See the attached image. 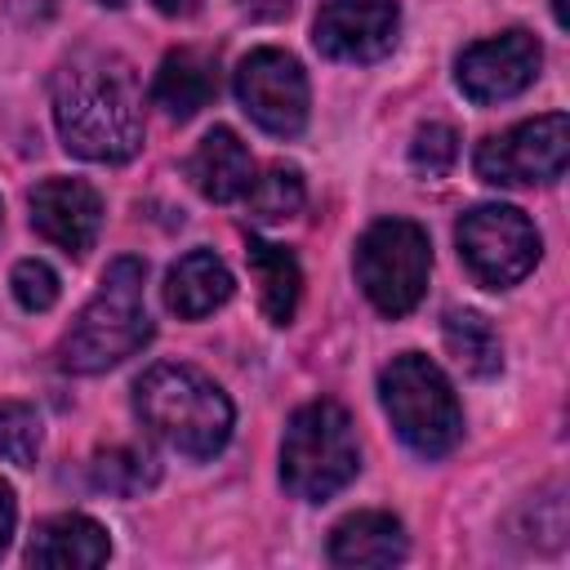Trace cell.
Masks as SVG:
<instances>
[{
  "instance_id": "obj_1",
  "label": "cell",
  "mask_w": 570,
  "mask_h": 570,
  "mask_svg": "<svg viewBox=\"0 0 570 570\" xmlns=\"http://www.w3.org/2000/svg\"><path fill=\"white\" fill-rule=\"evenodd\" d=\"M53 125L71 156L120 165L142 147V89L111 49H76L53 71Z\"/></svg>"
},
{
  "instance_id": "obj_2",
  "label": "cell",
  "mask_w": 570,
  "mask_h": 570,
  "mask_svg": "<svg viewBox=\"0 0 570 570\" xmlns=\"http://www.w3.org/2000/svg\"><path fill=\"white\" fill-rule=\"evenodd\" d=\"M134 410L151 428V436H160L183 459H214L236 423L227 392L196 365L174 361L142 370V379L134 383Z\"/></svg>"
},
{
  "instance_id": "obj_3",
  "label": "cell",
  "mask_w": 570,
  "mask_h": 570,
  "mask_svg": "<svg viewBox=\"0 0 570 570\" xmlns=\"http://www.w3.org/2000/svg\"><path fill=\"white\" fill-rule=\"evenodd\" d=\"M147 263L142 258H111L102 272L98 294L80 307L71 330L58 343V365L67 374H102L134 356L151 338V316H147Z\"/></svg>"
},
{
  "instance_id": "obj_4",
  "label": "cell",
  "mask_w": 570,
  "mask_h": 570,
  "mask_svg": "<svg viewBox=\"0 0 570 570\" xmlns=\"http://www.w3.org/2000/svg\"><path fill=\"white\" fill-rule=\"evenodd\" d=\"M361 472V445L338 401H307L281 436V481L303 503H325Z\"/></svg>"
},
{
  "instance_id": "obj_5",
  "label": "cell",
  "mask_w": 570,
  "mask_h": 570,
  "mask_svg": "<svg viewBox=\"0 0 570 570\" xmlns=\"http://www.w3.org/2000/svg\"><path fill=\"white\" fill-rule=\"evenodd\" d=\"M379 401H383L396 436L423 459L450 454L463 436L459 396H454L450 379L441 374V365L428 361L423 352H401L379 370Z\"/></svg>"
},
{
  "instance_id": "obj_6",
  "label": "cell",
  "mask_w": 570,
  "mask_h": 570,
  "mask_svg": "<svg viewBox=\"0 0 570 570\" xmlns=\"http://www.w3.org/2000/svg\"><path fill=\"white\" fill-rule=\"evenodd\" d=\"M432 272V240L410 218H379L356 240V281L383 316L419 307Z\"/></svg>"
},
{
  "instance_id": "obj_7",
  "label": "cell",
  "mask_w": 570,
  "mask_h": 570,
  "mask_svg": "<svg viewBox=\"0 0 570 570\" xmlns=\"http://www.w3.org/2000/svg\"><path fill=\"white\" fill-rule=\"evenodd\" d=\"M459 254L468 263V272L485 285V289H508L521 276L534 272L539 263V232L534 223L517 209V205H476L459 218L454 227Z\"/></svg>"
},
{
  "instance_id": "obj_8",
  "label": "cell",
  "mask_w": 570,
  "mask_h": 570,
  "mask_svg": "<svg viewBox=\"0 0 570 570\" xmlns=\"http://www.w3.org/2000/svg\"><path fill=\"white\" fill-rule=\"evenodd\" d=\"M566 160H570V120L566 111H548L485 138L472 156V169L490 187H530V183H557L566 174Z\"/></svg>"
},
{
  "instance_id": "obj_9",
  "label": "cell",
  "mask_w": 570,
  "mask_h": 570,
  "mask_svg": "<svg viewBox=\"0 0 570 570\" xmlns=\"http://www.w3.org/2000/svg\"><path fill=\"white\" fill-rule=\"evenodd\" d=\"M236 98L245 107V116L267 129L272 138H294L303 134L307 125V107H312V94H307V76H303V62L276 45H263V49H249L236 67Z\"/></svg>"
},
{
  "instance_id": "obj_10",
  "label": "cell",
  "mask_w": 570,
  "mask_h": 570,
  "mask_svg": "<svg viewBox=\"0 0 570 570\" xmlns=\"http://www.w3.org/2000/svg\"><path fill=\"white\" fill-rule=\"evenodd\" d=\"M401 31L396 0H325L312 22V45L334 62H379Z\"/></svg>"
},
{
  "instance_id": "obj_11",
  "label": "cell",
  "mask_w": 570,
  "mask_h": 570,
  "mask_svg": "<svg viewBox=\"0 0 570 570\" xmlns=\"http://www.w3.org/2000/svg\"><path fill=\"white\" fill-rule=\"evenodd\" d=\"M543 67V49L530 31L512 27L503 36H490V40H476L459 53V89L472 98V102H508L517 98L521 89L534 85Z\"/></svg>"
},
{
  "instance_id": "obj_12",
  "label": "cell",
  "mask_w": 570,
  "mask_h": 570,
  "mask_svg": "<svg viewBox=\"0 0 570 570\" xmlns=\"http://www.w3.org/2000/svg\"><path fill=\"white\" fill-rule=\"evenodd\" d=\"M31 227L71 258H85L102 232V196L85 178H45L27 196Z\"/></svg>"
},
{
  "instance_id": "obj_13",
  "label": "cell",
  "mask_w": 570,
  "mask_h": 570,
  "mask_svg": "<svg viewBox=\"0 0 570 570\" xmlns=\"http://www.w3.org/2000/svg\"><path fill=\"white\" fill-rule=\"evenodd\" d=\"M111 557L107 530L85 512L45 517L27 543V561L36 570H94Z\"/></svg>"
},
{
  "instance_id": "obj_14",
  "label": "cell",
  "mask_w": 570,
  "mask_h": 570,
  "mask_svg": "<svg viewBox=\"0 0 570 570\" xmlns=\"http://www.w3.org/2000/svg\"><path fill=\"white\" fill-rule=\"evenodd\" d=\"M187 178H191V187L205 200L227 205V200H240L249 191V183H254V156H249V147L227 125H214L196 142V151L187 160Z\"/></svg>"
},
{
  "instance_id": "obj_15",
  "label": "cell",
  "mask_w": 570,
  "mask_h": 570,
  "mask_svg": "<svg viewBox=\"0 0 570 570\" xmlns=\"http://www.w3.org/2000/svg\"><path fill=\"white\" fill-rule=\"evenodd\" d=\"M218 94V62L205 49H174L160 58L151 80V102L165 107L169 120H191L200 107H209Z\"/></svg>"
},
{
  "instance_id": "obj_16",
  "label": "cell",
  "mask_w": 570,
  "mask_h": 570,
  "mask_svg": "<svg viewBox=\"0 0 570 570\" xmlns=\"http://www.w3.org/2000/svg\"><path fill=\"white\" fill-rule=\"evenodd\" d=\"M405 552H410L405 525L379 508L352 512L330 530V561L334 566H396V561H405Z\"/></svg>"
},
{
  "instance_id": "obj_17",
  "label": "cell",
  "mask_w": 570,
  "mask_h": 570,
  "mask_svg": "<svg viewBox=\"0 0 570 570\" xmlns=\"http://www.w3.org/2000/svg\"><path fill=\"white\" fill-rule=\"evenodd\" d=\"M232 272L214 249H191L183 254L169 276H165V307L183 321H200L214 307H223L232 298Z\"/></svg>"
},
{
  "instance_id": "obj_18",
  "label": "cell",
  "mask_w": 570,
  "mask_h": 570,
  "mask_svg": "<svg viewBox=\"0 0 570 570\" xmlns=\"http://www.w3.org/2000/svg\"><path fill=\"white\" fill-rule=\"evenodd\" d=\"M245 258H249V272H254V281H258L263 316H267L272 325H289L294 312H298V298H303V267H298L294 249L249 236Z\"/></svg>"
},
{
  "instance_id": "obj_19",
  "label": "cell",
  "mask_w": 570,
  "mask_h": 570,
  "mask_svg": "<svg viewBox=\"0 0 570 570\" xmlns=\"http://www.w3.org/2000/svg\"><path fill=\"white\" fill-rule=\"evenodd\" d=\"M441 334H445V347L450 356L472 374V379H494L503 370V343L494 334V325L472 312V307H450L445 321H441Z\"/></svg>"
},
{
  "instance_id": "obj_20",
  "label": "cell",
  "mask_w": 570,
  "mask_h": 570,
  "mask_svg": "<svg viewBox=\"0 0 570 570\" xmlns=\"http://www.w3.org/2000/svg\"><path fill=\"white\" fill-rule=\"evenodd\" d=\"M89 476H94V490L134 499V494H142L147 485H156L160 468H156V459H151L147 450H138V445H111V450H98V454H94Z\"/></svg>"
},
{
  "instance_id": "obj_21",
  "label": "cell",
  "mask_w": 570,
  "mask_h": 570,
  "mask_svg": "<svg viewBox=\"0 0 570 570\" xmlns=\"http://www.w3.org/2000/svg\"><path fill=\"white\" fill-rule=\"evenodd\" d=\"M303 200H307V187H303V174L294 165H272V169L254 174V183L245 191V209L258 223L294 218L303 209Z\"/></svg>"
},
{
  "instance_id": "obj_22",
  "label": "cell",
  "mask_w": 570,
  "mask_h": 570,
  "mask_svg": "<svg viewBox=\"0 0 570 570\" xmlns=\"http://www.w3.org/2000/svg\"><path fill=\"white\" fill-rule=\"evenodd\" d=\"M0 459L13 468H36L40 459V414L27 401H0Z\"/></svg>"
},
{
  "instance_id": "obj_23",
  "label": "cell",
  "mask_w": 570,
  "mask_h": 570,
  "mask_svg": "<svg viewBox=\"0 0 570 570\" xmlns=\"http://www.w3.org/2000/svg\"><path fill=\"white\" fill-rule=\"evenodd\" d=\"M459 160V134L441 120H428L419 125L414 142H410V165L423 174V178H445L450 165Z\"/></svg>"
},
{
  "instance_id": "obj_24",
  "label": "cell",
  "mask_w": 570,
  "mask_h": 570,
  "mask_svg": "<svg viewBox=\"0 0 570 570\" xmlns=\"http://www.w3.org/2000/svg\"><path fill=\"white\" fill-rule=\"evenodd\" d=\"M9 289H13L18 307H27V312H49V307L58 303V272H53L49 263H40V258H22V263H13V272H9Z\"/></svg>"
},
{
  "instance_id": "obj_25",
  "label": "cell",
  "mask_w": 570,
  "mask_h": 570,
  "mask_svg": "<svg viewBox=\"0 0 570 570\" xmlns=\"http://www.w3.org/2000/svg\"><path fill=\"white\" fill-rule=\"evenodd\" d=\"M13 525H18V503H13L9 481H0V557H4V548L13 539Z\"/></svg>"
},
{
  "instance_id": "obj_26",
  "label": "cell",
  "mask_w": 570,
  "mask_h": 570,
  "mask_svg": "<svg viewBox=\"0 0 570 570\" xmlns=\"http://www.w3.org/2000/svg\"><path fill=\"white\" fill-rule=\"evenodd\" d=\"M160 13H196V0H156Z\"/></svg>"
},
{
  "instance_id": "obj_27",
  "label": "cell",
  "mask_w": 570,
  "mask_h": 570,
  "mask_svg": "<svg viewBox=\"0 0 570 570\" xmlns=\"http://www.w3.org/2000/svg\"><path fill=\"white\" fill-rule=\"evenodd\" d=\"M94 4H102V9H125L129 0H94Z\"/></svg>"
}]
</instances>
